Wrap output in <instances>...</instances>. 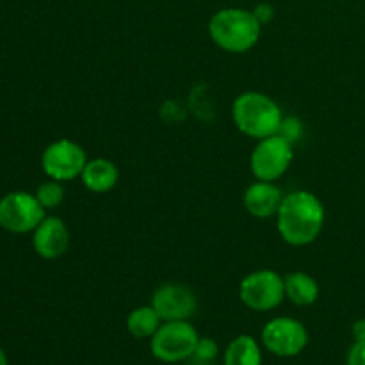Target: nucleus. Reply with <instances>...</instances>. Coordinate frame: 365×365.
I'll list each match as a JSON object with an SVG mask.
<instances>
[{
	"instance_id": "obj_7",
	"label": "nucleus",
	"mask_w": 365,
	"mask_h": 365,
	"mask_svg": "<svg viewBox=\"0 0 365 365\" xmlns=\"http://www.w3.org/2000/svg\"><path fill=\"white\" fill-rule=\"evenodd\" d=\"M46 210L36 195L25 191L7 192L0 198V227L11 234H27L45 220Z\"/></svg>"
},
{
	"instance_id": "obj_16",
	"label": "nucleus",
	"mask_w": 365,
	"mask_h": 365,
	"mask_svg": "<svg viewBox=\"0 0 365 365\" xmlns=\"http://www.w3.org/2000/svg\"><path fill=\"white\" fill-rule=\"evenodd\" d=\"M160 324H163V319L152 305L138 307L127 317V330L135 339H152Z\"/></svg>"
},
{
	"instance_id": "obj_8",
	"label": "nucleus",
	"mask_w": 365,
	"mask_h": 365,
	"mask_svg": "<svg viewBox=\"0 0 365 365\" xmlns=\"http://www.w3.org/2000/svg\"><path fill=\"white\" fill-rule=\"evenodd\" d=\"M86 163H88L86 150L71 139L50 143L41 153V168L46 177L52 180L68 182L81 177Z\"/></svg>"
},
{
	"instance_id": "obj_19",
	"label": "nucleus",
	"mask_w": 365,
	"mask_h": 365,
	"mask_svg": "<svg viewBox=\"0 0 365 365\" xmlns=\"http://www.w3.org/2000/svg\"><path fill=\"white\" fill-rule=\"evenodd\" d=\"M217 344L212 341V339H200L198 341V346H196L195 349V359L202 360V362H210V360H214L217 356Z\"/></svg>"
},
{
	"instance_id": "obj_4",
	"label": "nucleus",
	"mask_w": 365,
	"mask_h": 365,
	"mask_svg": "<svg viewBox=\"0 0 365 365\" xmlns=\"http://www.w3.org/2000/svg\"><path fill=\"white\" fill-rule=\"evenodd\" d=\"M200 335L189 321H166L150 339V349L157 360L177 364L195 355Z\"/></svg>"
},
{
	"instance_id": "obj_3",
	"label": "nucleus",
	"mask_w": 365,
	"mask_h": 365,
	"mask_svg": "<svg viewBox=\"0 0 365 365\" xmlns=\"http://www.w3.org/2000/svg\"><path fill=\"white\" fill-rule=\"evenodd\" d=\"M262 24L253 11L241 7H227L210 18L209 36L221 50L230 53H245L257 45Z\"/></svg>"
},
{
	"instance_id": "obj_20",
	"label": "nucleus",
	"mask_w": 365,
	"mask_h": 365,
	"mask_svg": "<svg viewBox=\"0 0 365 365\" xmlns=\"http://www.w3.org/2000/svg\"><path fill=\"white\" fill-rule=\"evenodd\" d=\"M348 365H365V341H356L348 353Z\"/></svg>"
},
{
	"instance_id": "obj_21",
	"label": "nucleus",
	"mask_w": 365,
	"mask_h": 365,
	"mask_svg": "<svg viewBox=\"0 0 365 365\" xmlns=\"http://www.w3.org/2000/svg\"><path fill=\"white\" fill-rule=\"evenodd\" d=\"M253 14H255L257 20H259L260 24L266 25L267 21L273 20V16H274V9H273V6H271V4L262 2V4H259V6H257L255 9H253Z\"/></svg>"
},
{
	"instance_id": "obj_18",
	"label": "nucleus",
	"mask_w": 365,
	"mask_h": 365,
	"mask_svg": "<svg viewBox=\"0 0 365 365\" xmlns=\"http://www.w3.org/2000/svg\"><path fill=\"white\" fill-rule=\"evenodd\" d=\"M278 134H280L282 138L287 139L289 143H292V145H294V143L299 141V139H302V135H303L302 121H299L298 118H294V116H285L284 121H282Z\"/></svg>"
},
{
	"instance_id": "obj_22",
	"label": "nucleus",
	"mask_w": 365,
	"mask_h": 365,
	"mask_svg": "<svg viewBox=\"0 0 365 365\" xmlns=\"http://www.w3.org/2000/svg\"><path fill=\"white\" fill-rule=\"evenodd\" d=\"M353 337L356 341H365V319H359L353 323Z\"/></svg>"
},
{
	"instance_id": "obj_14",
	"label": "nucleus",
	"mask_w": 365,
	"mask_h": 365,
	"mask_svg": "<svg viewBox=\"0 0 365 365\" xmlns=\"http://www.w3.org/2000/svg\"><path fill=\"white\" fill-rule=\"evenodd\" d=\"M285 298L298 307L314 305L319 298V285L316 278L303 271H294L284 277Z\"/></svg>"
},
{
	"instance_id": "obj_17",
	"label": "nucleus",
	"mask_w": 365,
	"mask_h": 365,
	"mask_svg": "<svg viewBox=\"0 0 365 365\" xmlns=\"http://www.w3.org/2000/svg\"><path fill=\"white\" fill-rule=\"evenodd\" d=\"M36 198H38V202L41 203L45 210L57 209L64 200L63 182L48 178V180L43 182V184L36 189Z\"/></svg>"
},
{
	"instance_id": "obj_10",
	"label": "nucleus",
	"mask_w": 365,
	"mask_h": 365,
	"mask_svg": "<svg viewBox=\"0 0 365 365\" xmlns=\"http://www.w3.org/2000/svg\"><path fill=\"white\" fill-rule=\"evenodd\" d=\"M150 305L155 309L163 323L189 321L198 309V299L187 285L164 284L153 292Z\"/></svg>"
},
{
	"instance_id": "obj_23",
	"label": "nucleus",
	"mask_w": 365,
	"mask_h": 365,
	"mask_svg": "<svg viewBox=\"0 0 365 365\" xmlns=\"http://www.w3.org/2000/svg\"><path fill=\"white\" fill-rule=\"evenodd\" d=\"M0 365H9V362H7L6 353H4L2 348H0Z\"/></svg>"
},
{
	"instance_id": "obj_15",
	"label": "nucleus",
	"mask_w": 365,
	"mask_h": 365,
	"mask_svg": "<svg viewBox=\"0 0 365 365\" xmlns=\"http://www.w3.org/2000/svg\"><path fill=\"white\" fill-rule=\"evenodd\" d=\"M223 365H262V351L252 335H239L230 344L223 356Z\"/></svg>"
},
{
	"instance_id": "obj_2",
	"label": "nucleus",
	"mask_w": 365,
	"mask_h": 365,
	"mask_svg": "<svg viewBox=\"0 0 365 365\" xmlns=\"http://www.w3.org/2000/svg\"><path fill=\"white\" fill-rule=\"evenodd\" d=\"M284 118L282 107L266 93H241L232 103V120L237 130L257 141L278 134Z\"/></svg>"
},
{
	"instance_id": "obj_6",
	"label": "nucleus",
	"mask_w": 365,
	"mask_h": 365,
	"mask_svg": "<svg viewBox=\"0 0 365 365\" xmlns=\"http://www.w3.org/2000/svg\"><path fill=\"white\" fill-rule=\"evenodd\" d=\"M239 298L248 309L267 312L282 305L285 298V282L273 269H259L242 278L239 285Z\"/></svg>"
},
{
	"instance_id": "obj_11",
	"label": "nucleus",
	"mask_w": 365,
	"mask_h": 365,
	"mask_svg": "<svg viewBox=\"0 0 365 365\" xmlns=\"http://www.w3.org/2000/svg\"><path fill=\"white\" fill-rule=\"evenodd\" d=\"M32 246L41 259L56 260L66 253L70 246V230L61 217L45 216L32 232Z\"/></svg>"
},
{
	"instance_id": "obj_12",
	"label": "nucleus",
	"mask_w": 365,
	"mask_h": 365,
	"mask_svg": "<svg viewBox=\"0 0 365 365\" xmlns=\"http://www.w3.org/2000/svg\"><path fill=\"white\" fill-rule=\"evenodd\" d=\"M284 196L282 189L274 182L257 180L246 189L242 202H245V209L248 210V214L259 217V220H266V217L277 216L278 209L284 202Z\"/></svg>"
},
{
	"instance_id": "obj_5",
	"label": "nucleus",
	"mask_w": 365,
	"mask_h": 365,
	"mask_svg": "<svg viewBox=\"0 0 365 365\" xmlns=\"http://www.w3.org/2000/svg\"><path fill=\"white\" fill-rule=\"evenodd\" d=\"M292 146L294 145L280 134L259 139L250 155V170L253 177L262 182H277L284 177L294 159Z\"/></svg>"
},
{
	"instance_id": "obj_13",
	"label": "nucleus",
	"mask_w": 365,
	"mask_h": 365,
	"mask_svg": "<svg viewBox=\"0 0 365 365\" xmlns=\"http://www.w3.org/2000/svg\"><path fill=\"white\" fill-rule=\"evenodd\" d=\"M81 180L88 191L95 192V195H103L116 187L118 180H120V171L113 160L100 157V159H91L86 163Z\"/></svg>"
},
{
	"instance_id": "obj_1",
	"label": "nucleus",
	"mask_w": 365,
	"mask_h": 365,
	"mask_svg": "<svg viewBox=\"0 0 365 365\" xmlns=\"http://www.w3.org/2000/svg\"><path fill=\"white\" fill-rule=\"evenodd\" d=\"M280 237L291 246H309L319 237L327 221L323 202L310 191H292L284 196L277 212Z\"/></svg>"
},
{
	"instance_id": "obj_9",
	"label": "nucleus",
	"mask_w": 365,
	"mask_h": 365,
	"mask_svg": "<svg viewBox=\"0 0 365 365\" xmlns=\"http://www.w3.org/2000/svg\"><path fill=\"white\" fill-rule=\"evenodd\" d=\"M262 344L277 356H296L309 344V331L292 317H274L262 328Z\"/></svg>"
}]
</instances>
